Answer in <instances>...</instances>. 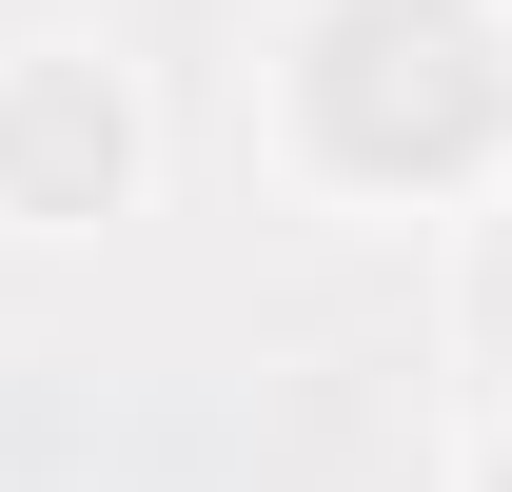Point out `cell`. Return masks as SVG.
Masks as SVG:
<instances>
[{
    "instance_id": "2",
    "label": "cell",
    "mask_w": 512,
    "mask_h": 492,
    "mask_svg": "<svg viewBox=\"0 0 512 492\" xmlns=\"http://www.w3.org/2000/svg\"><path fill=\"white\" fill-rule=\"evenodd\" d=\"M158 197V99L119 40H0V237H99Z\"/></svg>"
},
{
    "instance_id": "3",
    "label": "cell",
    "mask_w": 512,
    "mask_h": 492,
    "mask_svg": "<svg viewBox=\"0 0 512 492\" xmlns=\"http://www.w3.org/2000/svg\"><path fill=\"white\" fill-rule=\"evenodd\" d=\"M473 492H512V453H493V473H473Z\"/></svg>"
},
{
    "instance_id": "1",
    "label": "cell",
    "mask_w": 512,
    "mask_h": 492,
    "mask_svg": "<svg viewBox=\"0 0 512 492\" xmlns=\"http://www.w3.org/2000/svg\"><path fill=\"white\" fill-rule=\"evenodd\" d=\"M276 178L335 217H453L512 178V0H296Z\"/></svg>"
}]
</instances>
